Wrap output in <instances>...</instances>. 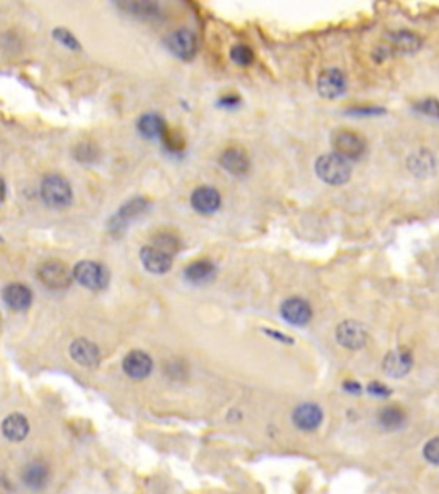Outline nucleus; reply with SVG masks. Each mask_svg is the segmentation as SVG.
<instances>
[{"label": "nucleus", "instance_id": "f257e3e1", "mask_svg": "<svg viewBox=\"0 0 439 494\" xmlns=\"http://www.w3.org/2000/svg\"><path fill=\"white\" fill-rule=\"evenodd\" d=\"M40 196L49 208L64 210L73 203V187L62 175H47L40 184Z\"/></svg>", "mask_w": 439, "mask_h": 494}, {"label": "nucleus", "instance_id": "f03ea898", "mask_svg": "<svg viewBox=\"0 0 439 494\" xmlns=\"http://www.w3.org/2000/svg\"><path fill=\"white\" fill-rule=\"evenodd\" d=\"M316 174L323 182L330 186H342L349 182L352 175V167L349 160L340 157L337 153L323 155L316 162Z\"/></svg>", "mask_w": 439, "mask_h": 494}, {"label": "nucleus", "instance_id": "7ed1b4c3", "mask_svg": "<svg viewBox=\"0 0 439 494\" xmlns=\"http://www.w3.org/2000/svg\"><path fill=\"white\" fill-rule=\"evenodd\" d=\"M74 280L90 290H103L109 285V272L97 261H81L74 266Z\"/></svg>", "mask_w": 439, "mask_h": 494}, {"label": "nucleus", "instance_id": "20e7f679", "mask_svg": "<svg viewBox=\"0 0 439 494\" xmlns=\"http://www.w3.org/2000/svg\"><path fill=\"white\" fill-rule=\"evenodd\" d=\"M38 280L52 290L67 289L74 280V270L61 261H47L38 268Z\"/></svg>", "mask_w": 439, "mask_h": 494}, {"label": "nucleus", "instance_id": "39448f33", "mask_svg": "<svg viewBox=\"0 0 439 494\" xmlns=\"http://www.w3.org/2000/svg\"><path fill=\"white\" fill-rule=\"evenodd\" d=\"M333 148L345 160H359L366 153V141L352 131H337L333 134Z\"/></svg>", "mask_w": 439, "mask_h": 494}, {"label": "nucleus", "instance_id": "423d86ee", "mask_svg": "<svg viewBox=\"0 0 439 494\" xmlns=\"http://www.w3.org/2000/svg\"><path fill=\"white\" fill-rule=\"evenodd\" d=\"M167 47L175 57L182 59V61H191L198 52V37L194 35V31L181 28V30L170 33V37L167 38Z\"/></svg>", "mask_w": 439, "mask_h": 494}, {"label": "nucleus", "instance_id": "0eeeda50", "mask_svg": "<svg viewBox=\"0 0 439 494\" xmlns=\"http://www.w3.org/2000/svg\"><path fill=\"white\" fill-rule=\"evenodd\" d=\"M367 338L369 335H367L366 326L359 321H343L337 328V342L349 350H359L366 347Z\"/></svg>", "mask_w": 439, "mask_h": 494}, {"label": "nucleus", "instance_id": "6e6552de", "mask_svg": "<svg viewBox=\"0 0 439 494\" xmlns=\"http://www.w3.org/2000/svg\"><path fill=\"white\" fill-rule=\"evenodd\" d=\"M414 356L409 349H395L386 354L385 361H383V370L388 374L390 378L400 380L405 378L407 374L412 370Z\"/></svg>", "mask_w": 439, "mask_h": 494}, {"label": "nucleus", "instance_id": "1a4fd4ad", "mask_svg": "<svg viewBox=\"0 0 439 494\" xmlns=\"http://www.w3.org/2000/svg\"><path fill=\"white\" fill-rule=\"evenodd\" d=\"M347 90V79L345 74L340 69L333 67V69H326L321 73L318 79V91L323 98L335 100L342 97Z\"/></svg>", "mask_w": 439, "mask_h": 494}, {"label": "nucleus", "instance_id": "9d476101", "mask_svg": "<svg viewBox=\"0 0 439 494\" xmlns=\"http://www.w3.org/2000/svg\"><path fill=\"white\" fill-rule=\"evenodd\" d=\"M280 313L283 320L294 326H306L311 321V318H313V309H311L309 302L301 297L287 299L282 304Z\"/></svg>", "mask_w": 439, "mask_h": 494}, {"label": "nucleus", "instance_id": "9b49d317", "mask_svg": "<svg viewBox=\"0 0 439 494\" xmlns=\"http://www.w3.org/2000/svg\"><path fill=\"white\" fill-rule=\"evenodd\" d=\"M139 258H141L143 266L146 268V272L155 273V275H163L167 273L172 268V260H174V256H170V254H167L165 251L158 249V247L148 244L141 249V253H139Z\"/></svg>", "mask_w": 439, "mask_h": 494}, {"label": "nucleus", "instance_id": "f8f14e48", "mask_svg": "<svg viewBox=\"0 0 439 494\" xmlns=\"http://www.w3.org/2000/svg\"><path fill=\"white\" fill-rule=\"evenodd\" d=\"M122 369L133 380H145L153 370V361L143 350H133L124 357Z\"/></svg>", "mask_w": 439, "mask_h": 494}, {"label": "nucleus", "instance_id": "ddd939ff", "mask_svg": "<svg viewBox=\"0 0 439 494\" xmlns=\"http://www.w3.org/2000/svg\"><path fill=\"white\" fill-rule=\"evenodd\" d=\"M191 205L201 215H211L220 210L222 206V198L215 187H198L191 196Z\"/></svg>", "mask_w": 439, "mask_h": 494}, {"label": "nucleus", "instance_id": "4468645a", "mask_svg": "<svg viewBox=\"0 0 439 494\" xmlns=\"http://www.w3.org/2000/svg\"><path fill=\"white\" fill-rule=\"evenodd\" d=\"M294 424L302 431H314L323 422V410L316 404H302L294 410Z\"/></svg>", "mask_w": 439, "mask_h": 494}, {"label": "nucleus", "instance_id": "2eb2a0df", "mask_svg": "<svg viewBox=\"0 0 439 494\" xmlns=\"http://www.w3.org/2000/svg\"><path fill=\"white\" fill-rule=\"evenodd\" d=\"M71 357L74 362L85 368H93L100 362V349L91 340L86 338H78L71 345Z\"/></svg>", "mask_w": 439, "mask_h": 494}, {"label": "nucleus", "instance_id": "dca6fc26", "mask_svg": "<svg viewBox=\"0 0 439 494\" xmlns=\"http://www.w3.org/2000/svg\"><path fill=\"white\" fill-rule=\"evenodd\" d=\"M388 45L390 50L397 52V54H415L417 50H421L422 38L414 31H393L388 35Z\"/></svg>", "mask_w": 439, "mask_h": 494}, {"label": "nucleus", "instance_id": "f3484780", "mask_svg": "<svg viewBox=\"0 0 439 494\" xmlns=\"http://www.w3.org/2000/svg\"><path fill=\"white\" fill-rule=\"evenodd\" d=\"M2 299L11 311H26L33 301V294L23 284H9L4 289Z\"/></svg>", "mask_w": 439, "mask_h": 494}, {"label": "nucleus", "instance_id": "a211bd4d", "mask_svg": "<svg viewBox=\"0 0 439 494\" xmlns=\"http://www.w3.org/2000/svg\"><path fill=\"white\" fill-rule=\"evenodd\" d=\"M50 477V470L47 467L45 462L42 460H33L26 465L23 470V482L28 489L31 491H42L47 486Z\"/></svg>", "mask_w": 439, "mask_h": 494}, {"label": "nucleus", "instance_id": "6ab92c4d", "mask_svg": "<svg viewBox=\"0 0 439 494\" xmlns=\"http://www.w3.org/2000/svg\"><path fill=\"white\" fill-rule=\"evenodd\" d=\"M220 165L229 174L241 177V175L247 174V170H249V158H247V155L242 150L230 148L222 153V157H220Z\"/></svg>", "mask_w": 439, "mask_h": 494}, {"label": "nucleus", "instance_id": "aec40b11", "mask_svg": "<svg viewBox=\"0 0 439 494\" xmlns=\"http://www.w3.org/2000/svg\"><path fill=\"white\" fill-rule=\"evenodd\" d=\"M30 433V422L23 414H11L2 422V434L9 441H23Z\"/></svg>", "mask_w": 439, "mask_h": 494}, {"label": "nucleus", "instance_id": "412c9836", "mask_svg": "<svg viewBox=\"0 0 439 494\" xmlns=\"http://www.w3.org/2000/svg\"><path fill=\"white\" fill-rule=\"evenodd\" d=\"M184 275H186V280L191 282V284L205 285L208 282L213 280L215 275H217V268H215V265L211 261L198 260L187 266Z\"/></svg>", "mask_w": 439, "mask_h": 494}, {"label": "nucleus", "instance_id": "4be33fe9", "mask_svg": "<svg viewBox=\"0 0 439 494\" xmlns=\"http://www.w3.org/2000/svg\"><path fill=\"white\" fill-rule=\"evenodd\" d=\"M138 131L148 139L163 138L167 134L165 121L157 114H146L138 121Z\"/></svg>", "mask_w": 439, "mask_h": 494}, {"label": "nucleus", "instance_id": "5701e85b", "mask_svg": "<svg viewBox=\"0 0 439 494\" xmlns=\"http://www.w3.org/2000/svg\"><path fill=\"white\" fill-rule=\"evenodd\" d=\"M409 169L412 170L419 177H424L434 172L436 169V160H434V155L429 150H419L415 151L412 157L409 158Z\"/></svg>", "mask_w": 439, "mask_h": 494}, {"label": "nucleus", "instance_id": "b1692460", "mask_svg": "<svg viewBox=\"0 0 439 494\" xmlns=\"http://www.w3.org/2000/svg\"><path fill=\"white\" fill-rule=\"evenodd\" d=\"M407 416L405 412L397 405H390V407H385L379 410L378 414V422L383 429L386 431H397V429L403 428L405 424Z\"/></svg>", "mask_w": 439, "mask_h": 494}, {"label": "nucleus", "instance_id": "393cba45", "mask_svg": "<svg viewBox=\"0 0 439 494\" xmlns=\"http://www.w3.org/2000/svg\"><path fill=\"white\" fill-rule=\"evenodd\" d=\"M146 206H148V203L145 201V199H141V198L133 199V201L126 203V205L122 206V210L119 211V215L114 218V222L112 223H114V225H117V223H122L124 220L127 222L129 218L136 217V215L143 213V211L146 210Z\"/></svg>", "mask_w": 439, "mask_h": 494}, {"label": "nucleus", "instance_id": "a878e982", "mask_svg": "<svg viewBox=\"0 0 439 494\" xmlns=\"http://www.w3.org/2000/svg\"><path fill=\"white\" fill-rule=\"evenodd\" d=\"M151 246L165 251V253L170 254V256H174L175 253H179V251H181V241H179V239L172 234L155 235L153 241H151Z\"/></svg>", "mask_w": 439, "mask_h": 494}, {"label": "nucleus", "instance_id": "bb28decb", "mask_svg": "<svg viewBox=\"0 0 439 494\" xmlns=\"http://www.w3.org/2000/svg\"><path fill=\"white\" fill-rule=\"evenodd\" d=\"M74 157L81 163H91L98 158V150L90 143H79L74 148Z\"/></svg>", "mask_w": 439, "mask_h": 494}, {"label": "nucleus", "instance_id": "cd10ccee", "mask_svg": "<svg viewBox=\"0 0 439 494\" xmlns=\"http://www.w3.org/2000/svg\"><path fill=\"white\" fill-rule=\"evenodd\" d=\"M230 59L239 66H251L254 61V54L249 47L246 45H235L232 50H230Z\"/></svg>", "mask_w": 439, "mask_h": 494}, {"label": "nucleus", "instance_id": "c85d7f7f", "mask_svg": "<svg viewBox=\"0 0 439 494\" xmlns=\"http://www.w3.org/2000/svg\"><path fill=\"white\" fill-rule=\"evenodd\" d=\"M124 9L131 11V13L136 16H146V18H153V16L158 14V6L157 4H150V2H138V4H126Z\"/></svg>", "mask_w": 439, "mask_h": 494}, {"label": "nucleus", "instance_id": "c756f323", "mask_svg": "<svg viewBox=\"0 0 439 494\" xmlns=\"http://www.w3.org/2000/svg\"><path fill=\"white\" fill-rule=\"evenodd\" d=\"M414 107H415V110L427 115V117L439 119V100H436V98L421 100V102L415 103Z\"/></svg>", "mask_w": 439, "mask_h": 494}, {"label": "nucleus", "instance_id": "7c9ffc66", "mask_svg": "<svg viewBox=\"0 0 439 494\" xmlns=\"http://www.w3.org/2000/svg\"><path fill=\"white\" fill-rule=\"evenodd\" d=\"M422 455H424L429 464L439 465V436L431 438V440L427 441L424 448H422Z\"/></svg>", "mask_w": 439, "mask_h": 494}, {"label": "nucleus", "instance_id": "2f4dec72", "mask_svg": "<svg viewBox=\"0 0 439 494\" xmlns=\"http://www.w3.org/2000/svg\"><path fill=\"white\" fill-rule=\"evenodd\" d=\"M54 38L57 40V42H61L64 47H67V49H71V50H79L81 47H79V42L76 40L73 35L69 33L67 30H64V28H57V30L54 31Z\"/></svg>", "mask_w": 439, "mask_h": 494}, {"label": "nucleus", "instance_id": "473e14b6", "mask_svg": "<svg viewBox=\"0 0 439 494\" xmlns=\"http://www.w3.org/2000/svg\"><path fill=\"white\" fill-rule=\"evenodd\" d=\"M367 392H369L371 395L379 397V398H385V397L391 395V390L386 388V386L383 383H378V381H374V383H371L369 386H367Z\"/></svg>", "mask_w": 439, "mask_h": 494}, {"label": "nucleus", "instance_id": "72a5a7b5", "mask_svg": "<svg viewBox=\"0 0 439 494\" xmlns=\"http://www.w3.org/2000/svg\"><path fill=\"white\" fill-rule=\"evenodd\" d=\"M385 109H376V107H366V109H352L349 112V115H355V117H369V115H383Z\"/></svg>", "mask_w": 439, "mask_h": 494}, {"label": "nucleus", "instance_id": "f704fd0d", "mask_svg": "<svg viewBox=\"0 0 439 494\" xmlns=\"http://www.w3.org/2000/svg\"><path fill=\"white\" fill-rule=\"evenodd\" d=\"M239 103V97L237 95H227L225 98H222L218 102V105H222V107H227V109H234L235 105Z\"/></svg>", "mask_w": 439, "mask_h": 494}, {"label": "nucleus", "instance_id": "c9c22d12", "mask_svg": "<svg viewBox=\"0 0 439 494\" xmlns=\"http://www.w3.org/2000/svg\"><path fill=\"white\" fill-rule=\"evenodd\" d=\"M263 332H265L271 338H277V340H280L282 344H294L292 338L287 337V335H282V333H278V332H271V330H268V328H265V330H263Z\"/></svg>", "mask_w": 439, "mask_h": 494}, {"label": "nucleus", "instance_id": "e433bc0d", "mask_svg": "<svg viewBox=\"0 0 439 494\" xmlns=\"http://www.w3.org/2000/svg\"><path fill=\"white\" fill-rule=\"evenodd\" d=\"M343 386H345L347 392H352V393L361 392V386H359V383H354V381H347V383Z\"/></svg>", "mask_w": 439, "mask_h": 494}]
</instances>
